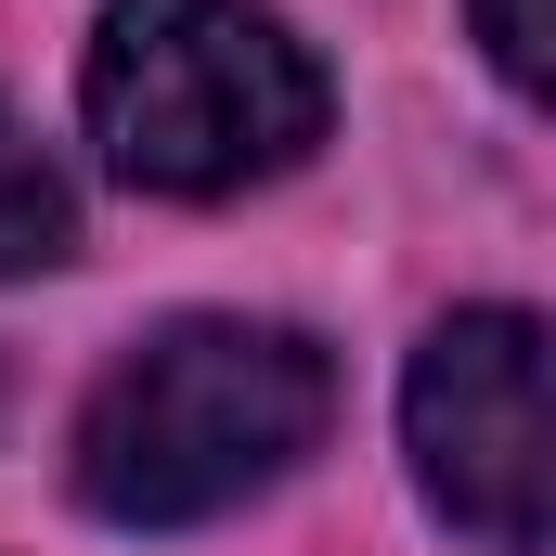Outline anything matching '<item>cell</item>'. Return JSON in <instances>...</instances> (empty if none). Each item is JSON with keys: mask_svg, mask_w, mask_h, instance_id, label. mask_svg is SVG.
I'll use <instances>...</instances> for the list:
<instances>
[{"mask_svg": "<svg viewBox=\"0 0 556 556\" xmlns=\"http://www.w3.org/2000/svg\"><path fill=\"white\" fill-rule=\"evenodd\" d=\"M78 104H91L104 168L130 194H181V207L285 181L337 117L324 65L260 0H104Z\"/></svg>", "mask_w": 556, "mask_h": 556, "instance_id": "obj_2", "label": "cell"}, {"mask_svg": "<svg viewBox=\"0 0 556 556\" xmlns=\"http://www.w3.org/2000/svg\"><path fill=\"white\" fill-rule=\"evenodd\" d=\"M479 13V52L505 65V91H544V0H466Z\"/></svg>", "mask_w": 556, "mask_h": 556, "instance_id": "obj_5", "label": "cell"}, {"mask_svg": "<svg viewBox=\"0 0 556 556\" xmlns=\"http://www.w3.org/2000/svg\"><path fill=\"white\" fill-rule=\"evenodd\" d=\"M65 260H78V194H65V168H52V142L0 104V285L65 273Z\"/></svg>", "mask_w": 556, "mask_h": 556, "instance_id": "obj_4", "label": "cell"}, {"mask_svg": "<svg viewBox=\"0 0 556 556\" xmlns=\"http://www.w3.org/2000/svg\"><path fill=\"white\" fill-rule=\"evenodd\" d=\"M402 453H415V492L492 556L544 544V324L531 311H453L427 324L415 376H402Z\"/></svg>", "mask_w": 556, "mask_h": 556, "instance_id": "obj_3", "label": "cell"}, {"mask_svg": "<svg viewBox=\"0 0 556 556\" xmlns=\"http://www.w3.org/2000/svg\"><path fill=\"white\" fill-rule=\"evenodd\" d=\"M337 427V363L298 324H247V311H168L104 363V389L78 402V505L104 531H194L260 505L298 479Z\"/></svg>", "mask_w": 556, "mask_h": 556, "instance_id": "obj_1", "label": "cell"}]
</instances>
